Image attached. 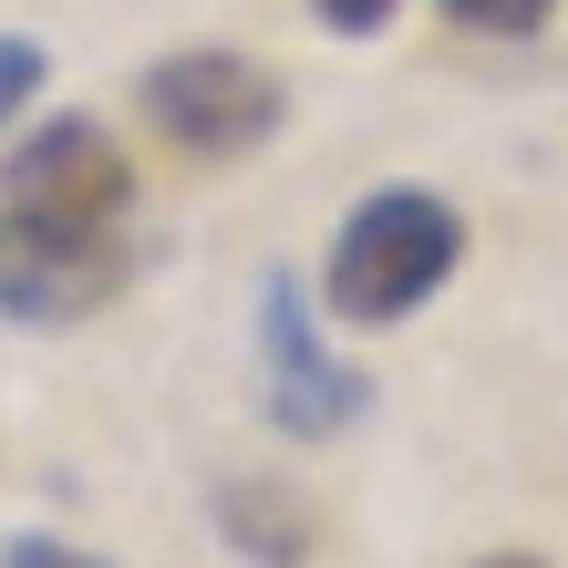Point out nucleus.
I'll use <instances>...</instances> for the list:
<instances>
[{"label": "nucleus", "mask_w": 568, "mask_h": 568, "mask_svg": "<svg viewBox=\"0 0 568 568\" xmlns=\"http://www.w3.org/2000/svg\"><path fill=\"white\" fill-rule=\"evenodd\" d=\"M486 568H538V558H486Z\"/></svg>", "instance_id": "9d476101"}, {"label": "nucleus", "mask_w": 568, "mask_h": 568, "mask_svg": "<svg viewBox=\"0 0 568 568\" xmlns=\"http://www.w3.org/2000/svg\"><path fill=\"white\" fill-rule=\"evenodd\" d=\"M0 568H104V558H83V548H62V538H11Z\"/></svg>", "instance_id": "6e6552de"}, {"label": "nucleus", "mask_w": 568, "mask_h": 568, "mask_svg": "<svg viewBox=\"0 0 568 568\" xmlns=\"http://www.w3.org/2000/svg\"><path fill=\"white\" fill-rule=\"evenodd\" d=\"M217 517H227V538H239V558L300 568V548H311V517H300L280 486H227V496H217Z\"/></svg>", "instance_id": "39448f33"}, {"label": "nucleus", "mask_w": 568, "mask_h": 568, "mask_svg": "<svg viewBox=\"0 0 568 568\" xmlns=\"http://www.w3.org/2000/svg\"><path fill=\"white\" fill-rule=\"evenodd\" d=\"M558 11V0H445V21H465V31H496V42H527Z\"/></svg>", "instance_id": "423d86ee"}, {"label": "nucleus", "mask_w": 568, "mask_h": 568, "mask_svg": "<svg viewBox=\"0 0 568 568\" xmlns=\"http://www.w3.org/2000/svg\"><path fill=\"white\" fill-rule=\"evenodd\" d=\"M311 11H321L331 31H373V21L393 11V0H311Z\"/></svg>", "instance_id": "1a4fd4ad"}, {"label": "nucleus", "mask_w": 568, "mask_h": 568, "mask_svg": "<svg viewBox=\"0 0 568 568\" xmlns=\"http://www.w3.org/2000/svg\"><path fill=\"white\" fill-rule=\"evenodd\" d=\"M455 258H465V227H455L445 196L373 186L342 217V239H331L321 290H331V311H342V321H404V311H424V300L455 280Z\"/></svg>", "instance_id": "f03ea898"}, {"label": "nucleus", "mask_w": 568, "mask_h": 568, "mask_svg": "<svg viewBox=\"0 0 568 568\" xmlns=\"http://www.w3.org/2000/svg\"><path fill=\"white\" fill-rule=\"evenodd\" d=\"M145 114L176 135L186 155H239L280 135V83L239 52H176L145 73Z\"/></svg>", "instance_id": "7ed1b4c3"}, {"label": "nucleus", "mask_w": 568, "mask_h": 568, "mask_svg": "<svg viewBox=\"0 0 568 568\" xmlns=\"http://www.w3.org/2000/svg\"><path fill=\"white\" fill-rule=\"evenodd\" d=\"M258 352H270V414H280V434H300V445H331V434L362 414V373L321 352L311 300H300L290 280H270V311H258Z\"/></svg>", "instance_id": "20e7f679"}, {"label": "nucleus", "mask_w": 568, "mask_h": 568, "mask_svg": "<svg viewBox=\"0 0 568 568\" xmlns=\"http://www.w3.org/2000/svg\"><path fill=\"white\" fill-rule=\"evenodd\" d=\"M135 207V165L104 124L52 114L42 135H21L11 165H0V239L31 258V280H104L93 248L114 239V217Z\"/></svg>", "instance_id": "f257e3e1"}, {"label": "nucleus", "mask_w": 568, "mask_h": 568, "mask_svg": "<svg viewBox=\"0 0 568 568\" xmlns=\"http://www.w3.org/2000/svg\"><path fill=\"white\" fill-rule=\"evenodd\" d=\"M42 93V42H0V124Z\"/></svg>", "instance_id": "0eeeda50"}]
</instances>
